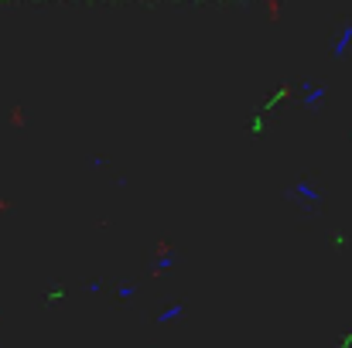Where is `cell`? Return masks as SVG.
I'll return each instance as SVG.
<instances>
[{
	"label": "cell",
	"instance_id": "obj_1",
	"mask_svg": "<svg viewBox=\"0 0 352 348\" xmlns=\"http://www.w3.org/2000/svg\"><path fill=\"white\" fill-rule=\"evenodd\" d=\"M349 45H352V24L339 34V41H336V55H346V48H349Z\"/></svg>",
	"mask_w": 352,
	"mask_h": 348
}]
</instances>
